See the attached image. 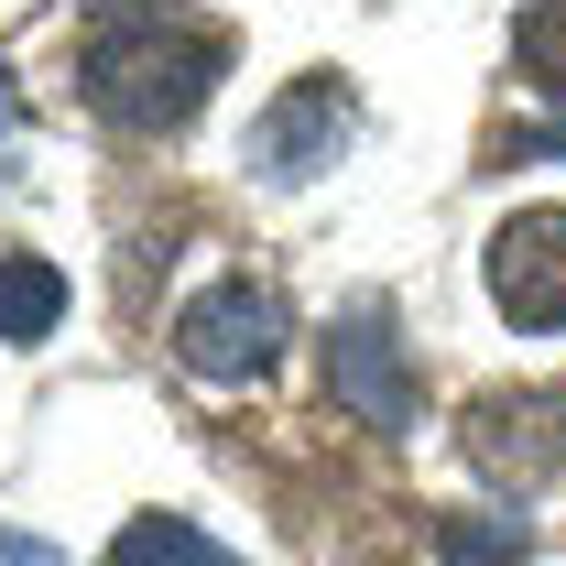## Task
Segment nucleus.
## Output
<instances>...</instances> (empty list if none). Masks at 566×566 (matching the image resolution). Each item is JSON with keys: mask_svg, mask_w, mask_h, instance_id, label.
Listing matches in <instances>:
<instances>
[{"mask_svg": "<svg viewBox=\"0 0 566 566\" xmlns=\"http://www.w3.org/2000/svg\"><path fill=\"white\" fill-rule=\"evenodd\" d=\"M512 76L534 98H566V0H512Z\"/></svg>", "mask_w": 566, "mask_h": 566, "instance_id": "1a4fd4ad", "label": "nucleus"}, {"mask_svg": "<svg viewBox=\"0 0 566 566\" xmlns=\"http://www.w3.org/2000/svg\"><path fill=\"white\" fill-rule=\"evenodd\" d=\"M447 566H523V523H447Z\"/></svg>", "mask_w": 566, "mask_h": 566, "instance_id": "9d476101", "label": "nucleus"}, {"mask_svg": "<svg viewBox=\"0 0 566 566\" xmlns=\"http://www.w3.org/2000/svg\"><path fill=\"white\" fill-rule=\"evenodd\" d=\"M294 338V316H283V294L262 273H218L186 294V316H175V370L186 381H218V392H240V381H262Z\"/></svg>", "mask_w": 566, "mask_h": 566, "instance_id": "f03ea898", "label": "nucleus"}, {"mask_svg": "<svg viewBox=\"0 0 566 566\" xmlns=\"http://www.w3.org/2000/svg\"><path fill=\"white\" fill-rule=\"evenodd\" d=\"M480 283L512 338H566V208H512L480 251Z\"/></svg>", "mask_w": 566, "mask_h": 566, "instance_id": "20e7f679", "label": "nucleus"}, {"mask_svg": "<svg viewBox=\"0 0 566 566\" xmlns=\"http://www.w3.org/2000/svg\"><path fill=\"white\" fill-rule=\"evenodd\" d=\"M229 55H240L229 22H98L87 55H76V98H87L98 132L164 142V132H186L218 98Z\"/></svg>", "mask_w": 566, "mask_h": 566, "instance_id": "f257e3e1", "label": "nucleus"}, {"mask_svg": "<svg viewBox=\"0 0 566 566\" xmlns=\"http://www.w3.org/2000/svg\"><path fill=\"white\" fill-rule=\"evenodd\" d=\"M501 164H566V109H556V120H534V132H512V142H501Z\"/></svg>", "mask_w": 566, "mask_h": 566, "instance_id": "9b49d317", "label": "nucleus"}, {"mask_svg": "<svg viewBox=\"0 0 566 566\" xmlns=\"http://www.w3.org/2000/svg\"><path fill=\"white\" fill-rule=\"evenodd\" d=\"M458 458L491 480V491H545L566 469V403L556 392H480L469 415H458Z\"/></svg>", "mask_w": 566, "mask_h": 566, "instance_id": "423d86ee", "label": "nucleus"}, {"mask_svg": "<svg viewBox=\"0 0 566 566\" xmlns=\"http://www.w3.org/2000/svg\"><path fill=\"white\" fill-rule=\"evenodd\" d=\"M98 566H240L229 545H218L208 523H186V512H132L120 534H109V556Z\"/></svg>", "mask_w": 566, "mask_h": 566, "instance_id": "6e6552de", "label": "nucleus"}, {"mask_svg": "<svg viewBox=\"0 0 566 566\" xmlns=\"http://www.w3.org/2000/svg\"><path fill=\"white\" fill-rule=\"evenodd\" d=\"M0 566H55V545L44 534H0Z\"/></svg>", "mask_w": 566, "mask_h": 566, "instance_id": "f8f14e48", "label": "nucleus"}, {"mask_svg": "<svg viewBox=\"0 0 566 566\" xmlns=\"http://www.w3.org/2000/svg\"><path fill=\"white\" fill-rule=\"evenodd\" d=\"M66 327V273L44 251H11L0 262V349H44Z\"/></svg>", "mask_w": 566, "mask_h": 566, "instance_id": "0eeeda50", "label": "nucleus"}, {"mask_svg": "<svg viewBox=\"0 0 566 566\" xmlns=\"http://www.w3.org/2000/svg\"><path fill=\"white\" fill-rule=\"evenodd\" d=\"M327 392L370 436H403L415 424V349H403V316L381 294H359V305L327 316Z\"/></svg>", "mask_w": 566, "mask_h": 566, "instance_id": "7ed1b4c3", "label": "nucleus"}, {"mask_svg": "<svg viewBox=\"0 0 566 566\" xmlns=\"http://www.w3.org/2000/svg\"><path fill=\"white\" fill-rule=\"evenodd\" d=\"M11 120H22V98H11V66H0V153H11Z\"/></svg>", "mask_w": 566, "mask_h": 566, "instance_id": "ddd939ff", "label": "nucleus"}, {"mask_svg": "<svg viewBox=\"0 0 566 566\" xmlns=\"http://www.w3.org/2000/svg\"><path fill=\"white\" fill-rule=\"evenodd\" d=\"M98 11H142V0H98Z\"/></svg>", "mask_w": 566, "mask_h": 566, "instance_id": "4468645a", "label": "nucleus"}, {"mask_svg": "<svg viewBox=\"0 0 566 566\" xmlns=\"http://www.w3.org/2000/svg\"><path fill=\"white\" fill-rule=\"evenodd\" d=\"M349 132H359V87L338 66H316L251 120V175H262V186H305V175H327V164L349 153Z\"/></svg>", "mask_w": 566, "mask_h": 566, "instance_id": "39448f33", "label": "nucleus"}]
</instances>
